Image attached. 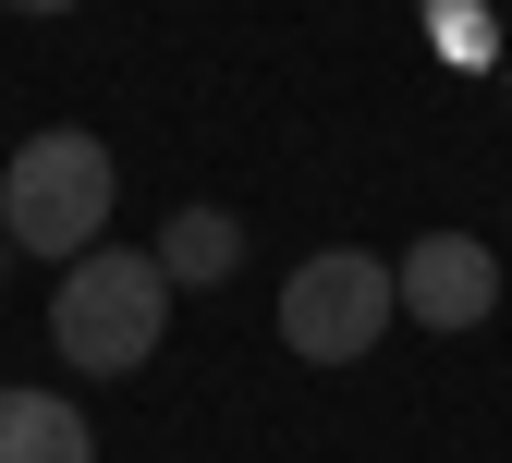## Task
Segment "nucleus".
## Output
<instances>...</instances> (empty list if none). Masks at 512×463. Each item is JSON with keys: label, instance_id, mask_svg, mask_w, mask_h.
Listing matches in <instances>:
<instances>
[{"label": "nucleus", "instance_id": "1", "mask_svg": "<svg viewBox=\"0 0 512 463\" xmlns=\"http://www.w3.org/2000/svg\"><path fill=\"white\" fill-rule=\"evenodd\" d=\"M159 329H171V269L135 244H86L49 293V354L86 378H135L159 354Z\"/></svg>", "mask_w": 512, "mask_h": 463}, {"label": "nucleus", "instance_id": "2", "mask_svg": "<svg viewBox=\"0 0 512 463\" xmlns=\"http://www.w3.org/2000/svg\"><path fill=\"white\" fill-rule=\"evenodd\" d=\"M0 232H13L25 256H49V269H74V256L110 232V147L98 135H25L13 171H0Z\"/></svg>", "mask_w": 512, "mask_h": 463}, {"label": "nucleus", "instance_id": "3", "mask_svg": "<svg viewBox=\"0 0 512 463\" xmlns=\"http://www.w3.org/2000/svg\"><path fill=\"white\" fill-rule=\"evenodd\" d=\"M391 317H403L391 256H366V244H317L305 269L281 281V342H293L305 366H366Z\"/></svg>", "mask_w": 512, "mask_h": 463}, {"label": "nucleus", "instance_id": "4", "mask_svg": "<svg viewBox=\"0 0 512 463\" xmlns=\"http://www.w3.org/2000/svg\"><path fill=\"white\" fill-rule=\"evenodd\" d=\"M391 293H403V317H427V329H476V317L500 305V256H488L476 232H427L415 256H391Z\"/></svg>", "mask_w": 512, "mask_h": 463}, {"label": "nucleus", "instance_id": "5", "mask_svg": "<svg viewBox=\"0 0 512 463\" xmlns=\"http://www.w3.org/2000/svg\"><path fill=\"white\" fill-rule=\"evenodd\" d=\"M0 463H98V427L61 390H0Z\"/></svg>", "mask_w": 512, "mask_h": 463}, {"label": "nucleus", "instance_id": "6", "mask_svg": "<svg viewBox=\"0 0 512 463\" xmlns=\"http://www.w3.org/2000/svg\"><path fill=\"white\" fill-rule=\"evenodd\" d=\"M147 256L171 269V293H220V281L244 269V220H232V208H183V220H171Z\"/></svg>", "mask_w": 512, "mask_h": 463}, {"label": "nucleus", "instance_id": "7", "mask_svg": "<svg viewBox=\"0 0 512 463\" xmlns=\"http://www.w3.org/2000/svg\"><path fill=\"white\" fill-rule=\"evenodd\" d=\"M427 37H439V49H452V61H488V25L464 13V0H427Z\"/></svg>", "mask_w": 512, "mask_h": 463}, {"label": "nucleus", "instance_id": "8", "mask_svg": "<svg viewBox=\"0 0 512 463\" xmlns=\"http://www.w3.org/2000/svg\"><path fill=\"white\" fill-rule=\"evenodd\" d=\"M13 13H74V0H13Z\"/></svg>", "mask_w": 512, "mask_h": 463}, {"label": "nucleus", "instance_id": "9", "mask_svg": "<svg viewBox=\"0 0 512 463\" xmlns=\"http://www.w3.org/2000/svg\"><path fill=\"white\" fill-rule=\"evenodd\" d=\"M0 256H13V232H0Z\"/></svg>", "mask_w": 512, "mask_h": 463}]
</instances>
